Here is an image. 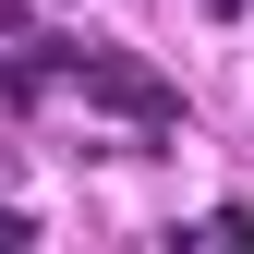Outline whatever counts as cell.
I'll return each instance as SVG.
<instances>
[{"label": "cell", "instance_id": "obj_1", "mask_svg": "<svg viewBox=\"0 0 254 254\" xmlns=\"http://www.w3.org/2000/svg\"><path fill=\"white\" fill-rule=\"evenodd\" d=\"M0 37H24V0H0Z\"/></svg>", "mask_w": 254, "mask_h": 254}]
</instances>
